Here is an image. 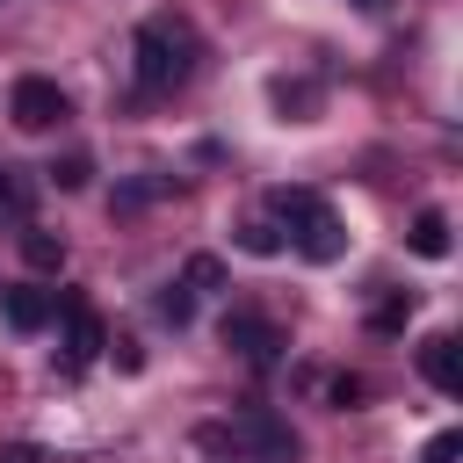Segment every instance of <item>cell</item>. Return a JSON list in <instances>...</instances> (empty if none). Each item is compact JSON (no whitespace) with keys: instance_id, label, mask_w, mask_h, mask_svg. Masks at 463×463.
Segmentation results:
<instances>
[{"instance_id":"cell-3","label":"cell","mask_w":463,"mask_h":463,"mask_svg":"<svg viewBox=\"0 0 463 463\" xmlns=\"http://www.w3.org/2000/svg\"><path fill=\"white\" fill-rule=\"evenodd\" d=\"M224 441H239L253 463H297V456H304L297 427H289L282 412H268V405H246V412L232 420V434H224Z\"/></svg>"},{"instance_id":"cell-15","label":"cell","mask_w":463,"mask_h":463,"mask_svg":"<svg viewBox=\"0 0 463 463\" xmlns=\"http://www.w3.org/2000/svg\"><path fill=\"white\" fill-rule=\"evenodd\" d=\"M51 181H58V188H87V181H94V159H87V152H65V159L51 166Z\"/></svg>"},{"instance_id":"cell-6","label":"cell","mask_w":463,"mask_h":463,"mask_svg":"<svg viewBox=\"0 0 463 463\" xmlns=\"http://www.w3.org/2000/svg\"><path fill=\"white\" fill-rule=\"evenodd\" d=\"M217 333H224V347H232L239 362H253V369H275V362H282V347H289V340H282V326H275V318H260V311H224V326H217Z\"/></svg>"},{"instance_id":"cell-13","label":"cell","mask_w":463,"mask_h":463,"mask_svg":"<svg viewBox=\"0 0 463 463\" xmlns=\"http://www.w3.org/2000/svg\"><path fill=\"white\" fill-rule=\"evenodd\" d=\"M159 318L181 333V326L195 318V289H188V282H166V289H159Z\"/></svg>"},{"instance_id":"cell-11","label":"cell","mask_w":463,"mask_h":463,"mask_svg":"<svg viewBox=\"0 0 463 463\" xmlns=\"http://www.w3.org/2000/svg\"><path fill=\"white\" fill-rule=\"evenodd\" d=\"M29 203H36V181L22 166H0V217H22Z\"/></svg>"},{"instance_id":"cell-20","label":"cell","mask_w":463,"mask_h":463,"mask_svg":"<svg viewBox=\"0 0 463 463\" xmlns=\"http://www.w3.org/2000/svg\"><path fill=\"white\" fill-rule=\"evenodd\" d=\"M275 101H282V109H311V101H318V87H304V80L289 87V80H282V87H275Z\"/></svg>"},{"instance_id":"cell-17","label":"cell","mask_w":463,"mask_h":463,"mask_svg":"<svg viewBox=\"0 0 463 463\" xmlns=\"http://www.w3.org/2000/svg\"><path fill=\"white\" fill-rule=\"evenodd\" d=\"M166 188H174L166 174H159V181H130V188H116V210H145V203H152V195H166Z\"/></svg>"},{"instance_id":"cell-1","label":"cell","mask_w":463,"mask_h":463,"mask_svg":"<svg viewBox=\"0 0 463 463\" xmlns=\"http://www.w3.org/2000/svg\"><path fill=\"white\" fill-rule=\"evenodd\" d=\"M130 72H137L145 94H174L195 72V29L181 14H145L137 36H130Z\"/></svg>"},{"instance_id":"cell-18","label":"cell","mask_w":463,"mask_h":463,"mask_svg":"<svg viewBox=\"0 0 463 463\" xmlns=\"http://www.w3.org/2000/svg\"><path fill=\"white\" fill-rule=\"evenodd\" d=\"M326 398H333V412H347V405H362V398H369V383H362V376H333V383H326Z\"/></svg>"},{"instance_id":"cell-21","label":"cell","mask_w":463,"mask_h":463,"mask_svg":"<svg viewBox=\"0 0 463 463\" xmlns=\"http://www.w3.org/2000/svg\"><path fill=\"white\" fill-rule=\"evenodd\" d=\"M0 463H43V449H36V441H7V449H0Z\"/></svg>"},{"instance_id":"cell-7","label":"cell","mask_w":463,"mask_h":463,"mask_svg":"<svg viewBox=\"0 0 463 463\" xmlns=\"http://www.w3.org/2000/svg\"><path fill=\"white\" fill-rule=\"evenodd\" d=\"M420 376H427L441 398L463 391V347H456V333H427V340H420Z\"/></svg>"},{"instance_id":"cell-10","label":"cell","mask_w":463,"mask_h":463,"mask_svg":"<svg viewBox=\"0 0 463 463\" xmlns=\"http://www.w3.org/2000/svg\"><path fill=\"white\" fill-rule=\"evenodd\" d=\"M22 260H29L36 275H58V268H65V239H58V232H36V224H29V232H22Z\"/></svg>"},{"instance_id":"cell-19","label":"cell","mask_w":463,"mask_h":463,"mask_svg":"<svg viewBox=\"0 0 463 463\" xmlns=\"http://www.w3.org/2000/svg\"><path fill=\"white\" fill-rule=\"evenodd\" d=\"M456 456H463V434H456V427H441V434L420 449V463H456Z\"/></svg>"},{"instance_id":"cell-12","label":"cell","mask_w":463,"mask_h":463,"mask_svg":"<svg viewBox=\"0 0 463 463\" xmlns=\"http://www.w3.org/2000/svg\"><path fill=\"white\" fill-rule=\"evenodd\" d=\"M181 282H188L195 297H210V289H224V260H217V253H188V268H181Z\"/></svg>"},{"instance_id":"cell-8","label":"cell","mask_w":463,"mask_h":463,"mask_svg":"<svg viewBox=\"0 0 463 463\" xmlns=\"http://www.w3.org/2000/svg\"><path fill=\"white\" fill-rule=\"evenodd\" d=\"M51 311H58V297H51V289H29V282L0 289V318H7L14 333H43V326H51Z\"/></svg>"},{"instance_id":"cell-16","label":"cell","mask_w":463,"mask_h":463,"mask_svg":"<svg viewBox=\"0 0 463 463\" xmlns=\"http://www.w3.org/2000/svg\"><path fill=\"white\" fill-rule=\"evenodd\" d=\"M239 246H246V253H260V260H268V253H282V232H275V224H260V217H253V224H239Z\"/></svg>"},{"instance_id":"cell-5","label":"cell","mask_w":463,"mask_h":463,"mask_svg":"<svg viewBox=\"0 0 463 463\" xmlns=\"http://www.w3.org/2000/svg\"><path fill=\"white\" fill-rule=\"evenodd\" d=\"M7 116H14V130H58V123L72 116V101H65V87H58V80L29 72V80H14V94H7Z\"/></svg>"},{"instance_id":"cell-4","label":"cell","mask_w":463,"mask_h":463,"mask_svg":"<svg viewBox=\"0 0 463 463\" xmlns=\"http://www.w3.org/2000/svg\"><path fill=\"white\" fill-rule=\"evenodd\" d=\"M51 318H65V354H58V369H65V376H80V369H87V362L109 347V326L87 311V297H80V289H65Z\"/></svg>"},{"instance_id":"cell-2","label":"cell","mask_w":463,"mask_h":463,"mask_svg":"<svg viewBox=\"0 0 463 463\" xmlns=\"http://www.w3.org/2000/svg\"><path fill=\"white\" fill-rule=\"evenodd\" d=\"M268 210H275V224L289 232L282 246H297L311 268L340 260L347 232H340V217H333V203H326V195H311V188H275V195H268Z\"/></svg>"},{"instance_id":"cell-14","label":"cell","mask_w":463,"mask_h":463,"mask_svg":"<svg viewBox=\"0 0 463 463\" xmlns=\"http://www.w3.org/2000/svg\"><path fill=\"white\" fill-rule=\"evenodd\" d=\"M405 318H412V297H383L369 311V333H405Z\"/></svg>"},{"instance_id":"cell-9","label":"cell","mask_w":463,"mask_h":463,"mask_svg":"<svg viewBox=\"0 0 463 463\" xmlns=\"http://www.w3.org/2000/svg\"><path fill=\"white\" fill-rule=\"evenodd\" d=\"M405 239H412V253H420V260H449V217H441V210H420Z\"/></svg>"}]
</instances>
